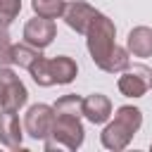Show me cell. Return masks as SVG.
<instances>
[{
	"label": "cell",
	"mask_w": 152,
	"mask_h": 152,
	"mask_svg": "<svg viewBox=\"0 0 152 152\" xmlns=\"http://www.w3.org/2000/svg\"><path fill=\"white\" fill-rule=\"evenodd\" d=\"M81 112H83V116H86L90 124H107L109 116H112V102H109L107 95L93 93V95L83 97Z\"/></svg>",
	"instance_id": "10"
},
{
	"label": "cell",
	"mask_w": 152,
	"mask_h": 152,
	"mask_svg": "<svg viewBox=\"0 0 152 152\" xmlns=\"http://www.w3.org/2000/svg\"><path fill=\"white\" fill-rule=\"evenodd\" d=\"M95 7H90L88 2L83 0H71V2H64V12H62V19L66 21V26L76 33H86L90 19L95 17Z\"/></svg>",
	"instance_id": "8"
},
{
	"label": "cell",
	"mask_w": 152,
	"mask_h": 152,
	"mask_svg": "<svg viewBox=\"0 0 152 152\" xmlns=\"http://www.w3.org/2000/svg\"><path fill=\"white\" fill-rule=\"evenodd\" d=\"M38 55H43V52H40L38 48L28 45V43L12 45V64H19L21 69H28V66H31V62H33Z\"/></svg>",
	"instance_id": "14"
},
{
	"label": "cell",
	"mask_w": 152,
	"mask_h": 152,
	"mask_svg": "<svg viewBox=\"0 0 152 152\" xmlns=\"http://www.w3.org/2000/svg\"><path fill=\"white\" fill-rule=\"evenodd\" d=\"M52 124H55V109L52 104H45V102L31 104L24 116V131L33 140H45L52 131Z\"/></svg>",
	"instance_id": "5"
},
{
	"label": "cell",
	"mask_w": 152,
	"mask_h": 152,
	"mask_svg": "<svg viewBox=\"0 0 152 152\" xmlns=\"http://www.w3.org/2000/svg\"><path fill=\"white\" fill-rule=\"evenodd\" d=\"M81 104H83V97H78V95H62L55 104H52V109L55 112H66V114H81L83 116V112H81Z\"/></svg>",
	"instance_id": "16"
},
{
	"label": "cell",
	"mask_w": 152,
	"mask_h": 152,
	"mask_svg": "<svg viewBox=\"0 0 152 152\" xmlns=\"http://www.w3.org/2000/svg\"><path fill=\"white\" fill-rule=\"evenodd\" d=\"M21 12V0H0V26H10Z\"/></svg>",
	"instance_id": "17"
},
{
	"label": "cell",
	"mask_w": 152,
	"mask_h": 152,
	"mask_svg": "<svg viewBox=\"0 0 152 152\" xmlns=\"http://www.w3.org/2000/svg\"><path fill=\"white\" fill-rule=\"evenodd\" d=\"M83 36H86V48L90 52V59L102 71L119 74L131 64L128 62V50L116 45V40H114L116 38V26L107 14L95 12V17L90 19Z\"/></svg>",
	"instance_id": "1"
},
{
	"label": "cell",
	"mask_w": 152,
	"mask_h": 152,
	"mask_svg": "<svg viewBox=\"0 0 152 152\" xmlns=\"http://www.w3.org/2000/svg\"><path fill=\"white\" fill-rule=\"evenodd\" d=\"M57 36V26H55V19H45V17H33L24 24V43L38 48V50H45Z\"/></svg>",
	"instance_id": "7"
},
{
	"label": "cell",
	"mask_w": 152,
	"mask_h": 152,
	"mask_svg": "<svg viewBox=\"0 0 152 152\" xmlns=\"http://www.w3.org/2000/svg\"><path fill=\"white\" fill-rule=\"evenodd\" d=\"M0 109H2V100H0Z\"/></svg>",
	"instance_id": "20"
},
{
	"label": "cell",
	"mask_w": 152,
	"mask_h": 152,
	"mask_svg": "<svg viewBox=\"0 0 152 152\" xmlns=\"http://www.w3.org/2000/svg\"><path fill=\"white\" fill-rule=\"evenodd\" d=\"M24 140V124L19 121L17 112L0 109V145L10 150H19Z\"/></svg>",
	"instance_id": "9"
},
{
	"label": "cell",
	"mask_w": 152,
	"mask_h": 152,
	"mask_svg": "<svg viewBox=\"0 0 152 152\" xmlns=\"http://www.w3.org/2000/svg\"><path fill=\"white\" fill-rule=\"evenodd\" d=\"M33 14L45 17V19H57L64 12V0H31Z\"/></svg>",
	"instance_id": "15"
},
{
	"label": "cell",
	"mask_w": 152,
	"mask_h": 152,
	"mask_svg": "<svg viewBox=\"0 0 152 152\" xmlns=\"http://www.w3.org/2000/svg\"><path fill=\"white\" fill-rule=\"evenodd\" d=\"M86 131L81 124V114H66V112H55V124L50 135L43 140L45 152H57V150H78L83 145Z\"/></svg>",
	"instance_id": "3"
},
{
	"label": "cell",
	"mask_w": 152,
	"mask_h": 152,
	"mask_svg": "<svg viewBox=\"0 0 152 152\" xmlns=\"http://www.w3.org/2000/svg\"><path fill=\"white\" fill-rule=\"evenodd\" d=\"M28 74H31V78H33L38 86H43V88H50V86H55V81H52V74H50V59H48V57H43V55H38V57L31 62V66H28Z\"/></svg>",
	"instance_id": "13"
},
{
	"label": "cell",
	"mask_w": 152,
	"mask_h": 152,
	"mask_svg": "<svg viewBox=\"0 0 152 152\" xmlns=\"http://www.w3.org/2000/svg\"><path fill=\"white\" fill-rule=\"evenodd\" d=\"M150 88H152V76H150Z\"/></svg>",
	"instance_id": "19"
},
{
	"label": "cell",
	"mask_w": 152,
	"mask_h": 152,
	"mask_svg": "<svg viewBox=\"0 0 152 152\" xmlns=\"http://www.w3.org/2000/svg\"><path fill=\"white\" fill-rule=\"evenodd\" d=\"M140 126H142V112L133 104H121L114 114V121H109L100 133V142L104 150L112 152L126 150L133 135L140 131Z\"/></svg>",
	"instance_id": "2"
},
{
	"label": "cell",
	"mask_w": 152,
	"mask_h": 152,
	"mask_svg": "<svg viewBox=\"0 0 152 152\" xmlns=\"http://www.w3.org/2000/svg\"><path fill=\"white\" fill-rule=\"evenodd\" d=\"M126 50L133 57H152V28L150 26H135L128 31Z\"/></svg>",
	"instance_id": "11"
},
{
	"label": "cell",
	"mask_w": 152,
	"mask_h": 152,
	"mask_svg": "<svg viewBox=\"0 0 152 152\" xmlns=\"http://www.w3.org/2000/svg\"><path fill=\"white\" fill-rule=\"evenodd\" d=\"M50 74H52V81L57 86H66V83H71L76 78L78 64L66 55H57V57L50 59Z\"/></svg>",
	"instance_id": "12"
},
{
	"label": "cell",
	"mask_w": 152,
	"mask_h": 152,
	"mask_svg": "<svg viewBox=\"0 0 152 152\" xmlns=\"http://www.w3.org/2000/svg\"><path fill=\"white\" fill-rule=\"evenodd\" d=\"M0 100H2V109L7 112H19L28 100L26 86L10 66H0Z\"/></svg>",
	"instance_id": "4"
},
{
	"label": "cell",
	"mask_w": 152,
	"mask_h": 152,
	"mask_svg": "<svg viewBox=\"0 0 152 152\" xmlns=\"http://www.w3.org/2000/svg\"><path fill=\"white\" fill-rule=\"evenodd\" d=\"M150 76L152 71L142 64H128L124 69V74L119 76L116 86H119V93L126 95V97H142L147 90H150Z\"/></svg>",
	"instance_id": "6"
},
{
	"label": "cell",
	"mask_w": 152,
	"mask_h": 152,
	"mask_svg": "<svg viewBox=\"0 0 152 152\" xmlns=\"http://www.w3.org/2000/svg\"><path fill=\"white\" fill-rule=\"evenodd\" d=\"M150 147H152V145H150Z\"/></svg>",
	"instance_id": "21"
},
{
	"label": "cell",
	"mask_w": 152,
	"mask_h": 152,
	"mask_svg": "<svg viewBox=\"0 0 152 152\" xmlns=\"http://www.w3.org/2000/svg\"><path fill=\"white\" fill-rule=\"evenodd\" d=\"M10 64H12V40L7 26H0V66H10Z\"/></svg>",
	"instance_id": "18"
}]
</instances>
